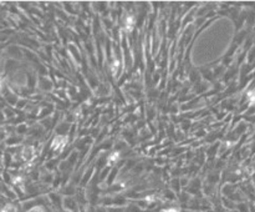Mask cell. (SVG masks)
<instances>
[{
	"label": "cell",
	"instance_id": "obj_1",
	"mask_svg": "<svg viewBox=\"0 0 255 212\" xmlns=\"http://www.w3.org/2000/svg\"><path fill=\"white\" fill-rule=\"evenodd\" d=\"M2 212H14V209H12L11 206H6L4 210H2Z\"/></svg>",
	"mask_w": 255,
	"mask_h": 212
}]
</instances>
